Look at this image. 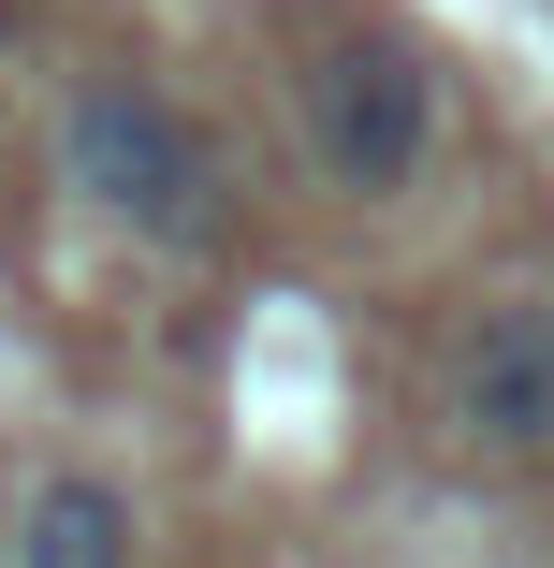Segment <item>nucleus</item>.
Masks as SVG:
<instances>
[{"instance_id":"nucleus-1","label":"nucleus","mask_w":554,"mask_h":568,"mask_svg":"<svg viewBox=\"0 0 554 568\" xmlns=\"http://www.w3.org/2000/svg\"><path fill=\"white\" fill-rule=\"evenodd\" d=\"M278 88H292V146H306V175H321V190H351V204L423 190L437 118H453L437 59H423L394 16H336V30H306Z\"/></svg>"},{"instance_id":"nucleus-2","label":"nucleus","mask_w":554,"mask_h":568,"mask_svg":"<svg viewBox=\"0 0 554 568\" xmlns=\"http://www.w3.org/2000/svg\"><path fill=\"white\" fill-rule=\"evenodd\" d=\"M59 190L88 219H118V234H147V248H219V219H234L204 132L175 118L147 73H88L59 102Z\"/></svg>"},{"instance_id":"nucleus-3","label":"nucleus","mask_w":554,"mask_h":568,"mask_svg":"<svg viewBox=\"0 0 554 568\" xmlns=\"http://www.w3.org/2000/svg\"><path fill=\"white\" fill-rule=\"evenodd\" d=\"M453 437L482 467H554V277L496 292L453 335Z\"/></svg>"},{"instance_id":"nucleus-4","label":"nucleus","mask_w":554,"mask_h":568,"mask_svg":"<svg viewBox=\"0 0 554 568\" xmlns=\"http://www.w3.org/2000/svg\"><path fill=\"white\" fill-rule=\"evenodd\" d=\"M16 568H132V496L102 467H44L16 496Z\"/></svg>"}]
</instances>
